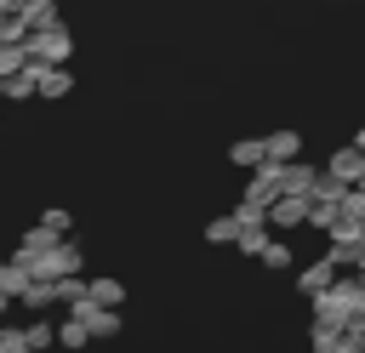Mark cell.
<instances>
[{"mask_svg": "<svg viewBox=\"0 0 365 353\" xmlns=\"http://www.w3.org/2000/svg\"><path fill=\"white\" fill-rule=\"evenodd\" d=\"M314 313L325 325H348V319H365V279H331L319 296H314Z\"/></svg>", "mask_w": 365, "mask_h": 353, "instance_id": "6da1fadb", "label": "cell"}, {"mask_svg": "<svg viewBox=\"0 0 365 353\" xmlns=\"http://www.w3.org/2000/svg\"><path fill=\"white\" fill-rule=\"evenodd\" d=\"M29 273L34 279H63V273H86V251L74 239H57L46 256H29Z\"/></svg>", "mask_w": 365, "mask_h": 353, "instance_id": "7a4b0ae2", "label": "cell"}, {"mask_svg": "<svg viewBox=\"0 0 365 353\" xmlns=\"http://www.w3.org/2000/svg\"><path fill=\"white\" fill-rule=\"evenodd\" d=\"M23 46H29V63H68V57H74V34H68L63 23H51V28H34Z\"/></svg>", "mask_w": 365, "mask_h": 353, "instance_id": "3957f363", "label": "cell"}, {"mask_svg": "<svg viewBox=\"0 0 365 353\" xmlns=\"http://www.w3.org/2000/svg\"><path fill=\"white\" fill-rule=\"evenodd\" d=\"M68 91H74V74H68V63H34V97L57 102V97H68Z\"/></svg>", "mask_w": 365, "mask_h": 353, "instance_id": "277c9868", "label": "cell"}, {"mask_svg": "<svg viewBox=\"0 0 365 353\" xmlns=\"http://www.w3.org/2000/svg\"><path fill=\"white\" fill-rule=\"evenodd\" d=\"M268 228L291 233V228H308V194H279L268 205Z\"/></svg>", "mask_w": 365, "mask_h": 353, "instance_id": "5b68a950", "label": "cell"}, {"mask_svg": "<svg viewBox=\"0 0 365 353\" xmlns=\"http://www.w3.org/2000/svg\"><path fill=\"white\" fill-rule=\"evenodd\" d=\"M240 199H251V205H274V199H279V165L262 159V165L245 176V194H240Z\"/></svg>", "mask_w": 365, "mask_h": 353, "instance_id": "8992f818", "label": "cell"}, {"mask_svg": "<svg viewBox=\"0 0 365 353\" xmlns=\"http://www.w3.org/2000/svg\"><path fill=\"white\" fill-rule=\"evenodd\" d=\"M314 182H319V165H302V154L279 165V194H314Z\"/></svg>", "mask_w": 365, "mask_h": 353, "instance_id": "52a82bcc", "label": "cell"}, {"mask_svg": "<svg viewBox=\"0 0 365 353\" xmlns=\"http://www.w3.org/2000/svg\"><path fill=\"white\" fill-rule=\"evenodd\" d=\"M325 171H331L336 182H359V176H365V154H359V148L348 142V148H336V154L325 159Z\"/></svg>", "mask_w": 365, "mask_h": 353, "instance_id": "ba28073f", "label": "cell"}, {"mask_svg": "<svg viewBox=\"0 0 365 353\" xmlns=\"http://www.w3.org/2000/svg\"><path fill=\"white\" fill-rule=\"evenodd\" d=\"M262 154H268L274 165L297 159V154H302V131H268V137H262Z\"/></svg>", "mask_w": 365, "mask_h": 353, "instance_id": "9c48e42d", "label": "cell"}, {"mask_svg": "<svg viewBox=\"0 0 365 353\" xmlns=\"http://www.w3.org/2000/svg\"><path fill=\"white\" fill-rule=\"evenodd\" d=\"M86 296H91L97 307H120V302H125V285H120L114 273H97V279H86Z\"/></svg>", "mask_w": 365, "mask_h": 353, "instance_id": "30bf717a", "label": "cell"}, {"mask_svg": "<svg viewBox=\"0 0 365 353\" xmlns=\"http://www.w3.org/2000/svg\"><path fill=\"white\" fill-rule=\"evenodd\" d=\"M268 154H262V137H240V142H228V165H240V171H257Z\"/></svg>", "mask_w": 365, "mask_h": 353, "instance_id": "8fae6325", "label": "cell"}, {"mask_svg": "<svg viewBox=\"0 0 365 353\" xmlns=\"http://www.w3.org/2000/svg\"><path fill=\"white\" fill-rule=\"evenodd\" d=\"M331 279H336V268H331V262L319 256V262H308V268L297 273V290H302V296H319V290H325Z\"/></svg>", "mask_w": 365, "mask_h": 353, "instance_id": "7c38bea8", "label": "cell"}, {"mask_svg": "<svg viewBox=\"0 0 365 353\" xmlns=\"http://www.w3.org/2000/svg\"><path fill=\"white\" fill-rule=\"evenodd\" d=\"M17 307H29V313H46V307H57V296H51V279H29V285L17 290Z\"/></svg>", "mask_w": 365, "mask_h": 353, "instance_id": "4fadbf2b", "label": "cell"}, {"mask_svg": "<svg viewBox=\"0 0 365 353\" xmlns=\"http://www.w3.org/2000/svg\"><path fill=\"white\" fill-rule=\"evenodd\" d=\"M325 233H331V245H365V216H348V211H336V222H331Z\"/></svg>", "mask_w": 365, "mask_h": 353, "instance_id": "5bb4252c", "label": "cell"}, {"mask_svg": "<svg viewBox=\"0 0 365 353\" xmlns=\"http://www.w3.org/2000/svg\"><path fill=\"white\" fill-rule=\"evenodd\" d=\"M0 97H6V102H29V97H34V63L17 68V74H6V80H0Z\"/></svg>", "mask_w": 365, "mask_h": 353, "instance_id": "9a60e30c", "label": "cell"}, {"mask_svg": "<svg viewBox=\"0 0 365 353\" xmlns=\"http://www.w3.org/2000/svg\"><path fill=\"white\" fill-rule=\"evenodd\" d=\"M51 296H57V302L74 313V307L86 302V279H80V273H63V279H51Z\"/></svg>", "mask_w": 365, "mask_h": 353, "instance_id": "2e32d148", "label": "cell"}, {"mask_svg": "<svg viewBox=\"0 0 365 353\" xmlns=\"http://www.w3.org/2000/svg\"><path fill=\"white\" fill-rule=\"evenodd\" d=\"M51 23H63V17H57V0H29V6H23V28H29V34H34V28H51Z\"/></svg>", "mask_w": 365, "mask_h": 353, "instance_id": "e0dca14e", "label": "cell"}, {"mask_svg": "<svg viewBox=\"0 0 365 353\" xmlns=\"http://www.w3.org/2000/svg\"><path fill=\"white\" fill-rule=\"evenodd\" d=\"M29 279H34V273H29V262H23V256H11V262H0V290H6L11 302H17V290H23Z\"/></svg>", "mask_w": 365, "mask_h": 353, "instance_id": "ac0fdd59", "label": "cell"}, {"mask_svg": "<svg viewBox=\"0 0 365 353\" xmlns=\"http://www.w3.org/2000/svg\"><path fill=\"white\" fill-rule=\"evenodd\" d=\"M234 239H240V222H234V211L205 222V245H217V251H222V245H234Z\"/></svg>", "mask_w": 365, "mask_h": 353, "instance_id": "d6986e66", "label": "cell"}, {"mask_svg": "<svg viewBox=\"0 0 365 353\" xmlns=\"http://www.w3.org/2000/svg\"><path fill=\"white\" fill-rule=\"evenodd\" d=\"M291 256H297V251H291L285 239H274V233H268V239H262V251H257V262H262V268H274V273H279V268H291Z\"/></svg>", "mask_w": 365, "mask_h": 353, "instance_id": "ffe728a7", "label": "cell"}, {"mask_svg": "<svg viewBox=\"0 0 365 353\" xmlns=\"http://www.w3.org/2000/svg\"><path fill=\"white\" fill-rule=\"evenodd\" d=\"M57 347H74V353H80V347H91V330H86V319H74V313H68V319L57 325Z\"/></svg>", "mask_w": 365, "mask_h": 353, "instance_id": "44dd1931", "label": "cell"}, {"mask_svg": "<svg viewBox=\"0 0 365 353\" xmlns=\"http://www.w3.org/2000/svg\"><path fill=\"white\" fill-rule=\"evenodd\" d=\"M234 222H240V233H257V228H268V205L240 199V205H234Z\"/></svg>", "mask_w": 365, "mask_h": 353, "instance_id": "7402d4cb", "label": "cell"}, {"mask_svg": "<svg viewBox=\"0 0 365 353\" xmlns=\"http://www.w3.org/2000/svg\"><path fill=\"white\" fill-rule=\"evenodd\" d=\"M23 347H29V353H46V347H57V325H46V319H34V325L23 330Z\"/></svg>", "mask_w": 365, "mask_h": 353, "instance_id": "603a6c76", "label": "cell"}, {"mask_svg": "<svg viewBox=\"0 0 365 353\" xmlns=\"http://www.w3.org/2000/svg\"><path fill=\"white\" fill-rule=\"evenodd\" d=\"M17 68H29V46L23 40H0V80L17 74Z\"/></svg>", "mask_w": 365, "mask_h": 353, "instance_id": "cb8c5ba5", "label": "cell"}, {"mask_svg": "<svg viewBox=\"0 0 365 353\" xmlns=\"http://www.w3.org/2000/svg\"><path fill=\"white\" fill-rule=\"evenodd\" d=\"M336 336H342V325H325V319H314V353H336Z\"/></svg>", "mask_w": 365, "mask_h": 353, "instance_id": "d4e9b609", "label": "cell"}, {"mask_svg": "<svg viewBox=\"0 0 365 353\" xmlns=\"http://www.w3.org/2000/svg\"><path fill=\"white\" fill-rule=\"evenodd\" d=\"M40 222H46L51 233H68V211H63V205H51V211H40Z\"/></svg>", "mask_w": 365, "mask_h": 353, "instance_id": "484cf974", "label": "cell"}, {"mask_svg": "<svg viewBox=\"0 0 365 353\" xmlns=\"http://www.w3.org/2000/svg\"><path fill=\"white\" fill-rule=\"evenodd\" d=\"M262 239H268V228H257V233H240V239H234V251H245V256H257V251H262Z\"/></svg>", "mask_w": 365, "mask_h": 353, "instance_id": "4316f807", "label": "cell"}, {"mask_svg": "<svg viewBox=\"0 0 365 353\" xmlns=\"http://www.w3.org/2000/svg\"><path fill=\"white\" fill-rule=\"evenodd\" d=\"M23 6L29 0H0V17H23Z\"/></svg>", "mask_w": 365, "mask_h": 353, "instance_id": "83f0119b", "label": "cell"}, {"mask_svg": "<svg viewBox=\"0 0 365 353\" xmlns=\"http://www.w3.org/2000/svg\"><path fill=\"white\" fill-rule=\"evenodd\" d=\"M354 148H359V154H365V125H359V131H354Z\"/></svg>", "mask_w": 365, "mask_h": 353, "instance_id": "f1b7e54d", "label": "cell"}, {"mask_svg": "<svg viewBox=\"0 0 365 353\" xmlns=\"http://www.w3.org/2000/svg\"><path fill=\"white\" fill-rule=\"evenodd\" d=\"M6 307H11V296H6V290H0V313H6Z\"/></svg>", "mask_w": 365, "mask_h": 353, "instance_id": "f546056e", "label": "cell"}, {"mask_svg": "<svg viewBox=\"0 0 365 353\" xmlns=\"http://www.w3.org/2000/svg\"><path fill=\"white\" fill-rule=\"evenodd\" d=\"M17 353H29V347H17Z\"/></svg>", "mask_w": 365, "mask_h": 353, "instance_id": "4dcf8cb0", "label": "cell"}, {"mask_svg": "<svg viewBox=\"0 0 365 353\" xmlns=\"http://www.w3.org/2000/svg\"><path fill=\"white\" fill-rule=\"evenodd\" d=\"M359 188H365V176H359Z\"/></svg>", "mask_w": 365, "mask_h": 353, "instance_id": "1f68e13d", "label": "cell"}, {"mask_svg": "<svg viewBox=\"0 0 365 353\" xmlns=\"http://www.w3.org/2000/svg\"><path fill=\"white\" fill-rule=\"evenodd\" d=\"M359 325H365V319H359Z\"/></svg>", "mask_w": 365, "mask_h": 353, "instance_id": "d6a6232c", "label": "cell"}]
</instances>
